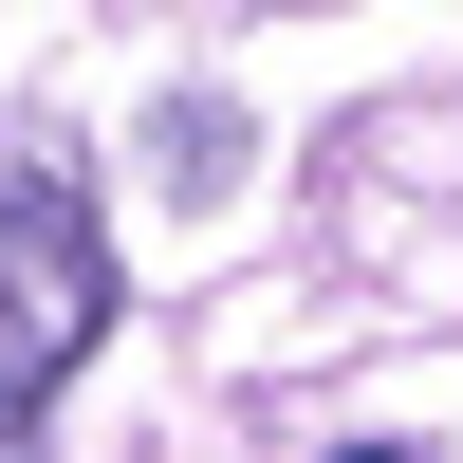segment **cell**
<instances>
[{"label":"cell","mask_w":463,"mask_h":463,"mask_svg":"<svg viewBox=\"0 0 463 463\" xmlns=\"http://www.w3.org/2000/svg\"><path fill=\"white\" fill-rule=\"evenodd\" d=\"M93 334H111V222L74 185H0V463H37V408Z\"/></svg>","instance_id":"cell-1"},{"label":"cell","mask_w":463,"mask_h":463,"mask_svg":"<svg viewBox=\"0 0 463 463\" xmlns=\"http://www.w3.org/2000/svg\"><path fill=\"white\" fill-rule=\"evenodd\" d=\"M334 463H427V445H334Z\"/></svg>","instance_id":"cell-2"}]
</instances>
